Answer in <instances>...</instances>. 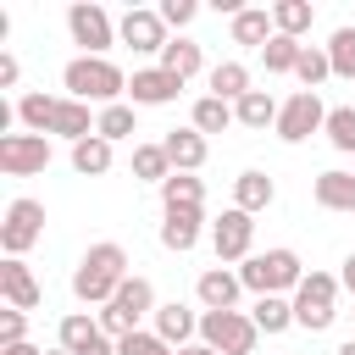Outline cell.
Listing matches in <instances>:
<instances>
[{"label": "cell", "instance_id": "cell-1", "mask_svg": "<svg viewBox=\"0 0 355 355\" xmlns=\"http://www.w3.org/2000/svg\"><path fill=\"white\" fill-rule=\"evenodd\" d=\"M122 283H128V250H122L116 239L89 244L83 261H78V272H72V294H78L83 305H111Z\"/></svg>", "mask_w": 355, "mask_h": 355}, {"label": "cell", "instance_id": "cell-2", "mask_svg": "<svg viewBox=\"0 0 355 355\" xmlns=\"http://www.w3.org/2000/svg\"><path fill=\"white\" fill-rule=\"evenodd\" d=\"M61 83H67V94L72 100H94L100 111L105 105H116L122 94H128V78H122V67L111 61V55H72L67 61V72H61Z\"/></svg>", "mask_w": 355, "mask_h": 355}, {"label": "cell", "instance_id": "cell-3", "mask_svg": "<svg viewBox=\"0 0 355 355\" xmlns=\"http://www.w3.org/2000/svg\"><path fill=\"white\" fill-rule=\"evenodd\" d=\"M239 283L250 288V294H294L300 283H305V266H300V255L294 250H266V255H250L244 266H239Z\"/></svg>", "mask_w": 355, "mask_h": 355}, {"label": "cell", "instance_id": "cell-4", "mask_svg": "<svg viewBox=\"0 0 355 355\" xmlns=\"http://www.w3.org/2000/svg\"><path fill=\"white\" fill-rule=\"evenodd\" d=\"M144 316H155V288H150V277L133 272V277L116 288V300L100 305V327H105V338H128V333H139Z\"/></svg>", "mask_w": 355, "mask_h": 355}, {"label": "cell", "instance_id": "cell-5", "mask_svg": "<svg viewBox=\"0 0 355 355\" xmlns=\"http://www.w3.org/2000/svg\"><path fill=\"white\" fill-rule=\"evenodd\" d=\"M338 277L333 272H305V283L294 288V327L305 333H327L333 316H338Z\"/></svg>", "mask_w": 355, "mask_h": 355}, {"label": "cell", "instance_id": "cell-6", "mask_svg": "<svg viewBox=\"0 0 355 355\" xmlns=\"http://www.w3.org/2000/svg\"><path fill=\"white\" fill-rule=\"evenodd\" d=\"M261 338L255 316L244 311H200V344H211L216 355H250Z\"/></svg>", "mask_w": 355, "mask_h": 355}, {"label": "cell", "instance_id": "cell-7", "mask_svg": "<svg viewBox=\"0 0 355 355\" xmlns=\"http://www.w3.org/2000/svg\"><path fill=\"white\" fill-rule=\"evenodd\" d=\"M39 239H44V205L28 200V194H17V200L6 205V222H0V250H6L11 261H22Z\"/></svg>", "mask_w": 355, "mask_h": 355}, {"label": "cell", "instance_id": "cell-8", "mask_svg": "<svg viewBox=\"0 0 355 355\" xmlns=\"http://www.w3.org/2000/svg\"><path fill=\"white\" fill-rule=\"evenodd\" d=\"M67 33H72V44H78L83 55H105V50L116 44V22H111V11L94 6V0L67 6Z\"/></svg>", "mask_w": 355, "mask_h": 355}, {"label": "cell", "instance_id": "cell-9", "mask_svg": "<svg viewBox=\"0 0 355 355\" xmlns=\"http://www.w3.org/2000/svg\"><path fill=\"white\" fill-rule=\"evenodd\" d=\"M327 128V105H322V94H311V89H294L288 100H283V111H277V139L283 144H305L311 133H322Z\"/></svg>", "mask_w": 355, "mask_h": 355}, {"label": "cell", "instance_id": "cell-10", "mask_svg": "<svg viewBox=\"0 0 355 355\" xmlns=\"http://www.w3.org/2000/svg\"><path fill=\"white\" fill-rule=\"evenodd\" d=\"M250 244H255V216L250 211H239V205H227L216 222H211V250H216V261H250Z\"/></svg>", "mask_w": 355, "mask_h": 355}, {"label": "cell", "instance_id": "cell-11", "mask_svg": "<svg viewBox=\"0 0 355 355\" xmlns=\"http://www.w3.org/2000/svg\"><path fill=\"white\" fill-rule=\"evenodd\" d=\"M50 166V139L44 133H6L0 139V172L6 178H33Z\"/></svg>", "mask_w": 355, "mask_h": 355}, {"label": "cell", "instance_id": "cell-12", "mask_svg": "<svg viewBox=\"0 0 355 355\" xmlns=\"http://www.w3.org/2000/svg\"><path fill=\"white\" fill-rule=\"evenodd\" d=\"M55 338H61V349H67V355H116V338H105L100 316H89V311H72V316H61Z\"/></svg>", "mask_w": 355, "mask_h": 355}, {"label": "cell", "instance_id": "cell-13", "mask_svg": "<svg viewBox=\"0 0 355 355\" xmlns=\"http://www.w3.org/2000/svg\"><path fill=\"white\" fill-rule=\"evenodd\" d=\"M116 39L128 44V50H139V55H161L172 39H166V22H161V11H144V6H133V11H122V22H116Z\"/></svg>", "mask_w": 355, "mask_h": 355}, {"label": "cell", "instance_id": "cell-14", "mask_svg": "<svg viewBox=\"0 0 355 355\" xmlns=\"http://www.w3.org/2000/svg\"><path fill=\"white\" fill-rule=\"evenodd\" d=\"M178 89H183V83H178L166 67H139V72L128 78V100H133V105H172Z\"/></svg>", "mask_w": 355, "mask_h": 355}, {"label": "cell", "instance_id": "cell-15", "mask_svg": "<svg viewBox=\"0 0 355 355\" xmlns=\"http://www.w3.org/2000/svg\"><path fill=\"white\" fill-rule=\"evenodd\" d=\"M194 294H200V305H205V311H239L244 283H239V272H227V266H205V272H200V283H194Z\"/></svg>", "mask_w": 355, "mask_h": 355}, {"label": "cell", "instance_id": "cell-16", "mask_svg": "<svg viewBox=\"0 0 355 355\" xmlns=\"http://www.w3.org/2000/svg\"><path fill=\"white\" fill-rule=\"evenodd\" d=\"M150 322H155V333H161L172 349H189V344H194V333H200V316H194L183 300H166V305H155V316H150Z\"/></svg>", "mask_w": 355, "mask_h": 355}, {"label": "cell", "instance_id": "cell-17", "mask_svg": "<svg viewBox=\"0 0 355 355\" xmlns=\"http://www.w3.org/2000/svg\"><path fill=\"white\" fill-rule=\"evenodd\" d=\"M311 194H316V205H322V211H344V216H355V172L327 166V172H316Z\"/></svg>", "mask_w": 355, "mask_h": 355}, {"label": "cell", "instance_id": "cell-18", "mask_svg": "<svg viewBox=\"0 0 355 355\" xmlns=\"http://www.w3.org/2000/svg\"><path fill=\"white\" fill-rule=\"evenodd\" d=\"M161 150H166L172 172H200V166H205V155H211L205 133H194V128H172V133L161 139Z\"/></svg>", "mask_w": 355, "mask_h": 355}, {"label": "cell", "instance_id": "cell-19", "mask_svg": "<svg viewBox=\"0 0 355 355\" xmlns=\"http://www.w3.org/2000/svg\"><path fill=\"white\" fill-rule=\"evenodd\" d=\"M0 294H6V305L11 311H33L39 305V283H33V272H28V261H0Z\"/></svg>", "mask_w": 355, "mask_h": 355}, {"label": "cell", "instance_id": "cell-20", "mask_svg": "<svg viewBox=\"0 0 355 355\" xmlns=\"http://www.w3.org/2000/svg\"><path fill=\"white\" fill-rule=\"evenodd\" d=\"M200 222H205V211H161V244L172 255H189L200 244Z\"/></svg>", "mask_w": 355, "mask_h": 355}, {"label": "cell", "instance_id": "cell-21", "mask_svg": "<svg viewBox=\"0 0 355 355\" xmlns=\"http://www.w3.org/2000/svg\"><path fill=\"white\" fill-rule=\"evenodd\" d=\"M50 133H55V139H72V144H83V139L94 133V116H89V105H83V100H72V94H61V100H55V122H50Z\"/></svg>", "mask_w": 355, "mask_h": 355}, {"label": "cell", "instance_id": "cell-22", "mask_svg": "<svg viewBox=\"0 0 355 355\" xmlns=\"http://www.w3.org/2000/svg\"><path fill=\"white\" fill-rule=\"evenodd\" d=\"M161 211H205V183L194 172H172L161 183Z\"/></svg>", "mask_w": 355, "mask_h": 355}, {"label": "cell", "instance_id": "cell-23", "mask_svg": "<svg viewBox=\"0 0 355 355\" xmlns=\"http://www.w3.org/2000/svg\"><path fill=\"white\" fill-rule=\"evenodd\" d=\"M272 200H277V183H272L266 172H255V166H250V172H239V178H233V205H239V211H250V216H255V211H266Z\"/></svg>", "mask_w": 355, "mask_h": 355}, {"label": "cell", "instance_id": "cell-24", "mask_svg": "<svg viewBox=\"0 0 355 355\" xmlns=\"http://www.w3.org/2000/svg\"><path fill=\"white\" fill-rule=\"evenodd\" d=\"M277 100L266 94V89H250L239 105H233V116H239V128H250V133H266V128H277Z\"/></svg>", "mask_w": 355, "mask_h": 355}, {"label": "cell", "instance_id": "cell-25", "mask_svg": "<svg viewBox=\"0 0 355 355\" xmlns=\"http://www.w3.org/2000/svg\"><path fill=\"white\" fill-rule=\"evenodd\" d=\"M272 33H277V22H272V11H261V6H244V11L233 17V44H255V50H266Z\"/></svg>", "mask_w": 355, "mask_h": 355}, {"label": "cell", "instance_id": "cell-26", "mask_svg": "<svg viewBox=\"0 0 355 355\" xmlns=\"http://www.w3.org/2000/svg\"><path fill=\"white\" fill-rule=\"evenodd\" d=\"M211 94L227 100V105H239V100L250 94V67H244V61H216V67H211Z\"/></svg>", "mask_w": 355, "mask_h": 355}, {"label": "cell", "instance_id": "cell-27", "mask_svg": "<svg viewBox=\"0 0 355 355\" xmlns=\"http://www.w3.org/2000/svg\"><path fill=\"white\" fill-rule=\"evenodd\" d=\"M239 116H233V105L227 100H216V94H200L194 100V111H189V128L194 133H227Z\"/></svg>", "mask_w": 355, "mask_h": 355}, {"label": "cell", "instance_id": "cell-28", "mask_svg": "<svg viewBox=\"0 0 355 355\" xmlns=\"http://www.w3.org/2000/svg\"><path fill=\"white\" fill-rule=\"evenodd\" d=\"M272 22H277V33L305 39L311 22H316V6H311V0H277V6H272Z\"/></svg>", "mask_w": 355, "mask_h": 355}, {"label": "cell", "instance_id": "cell-29", "mask_svg": "<svg viewBox=\"0 0 355 355\" xmlns=\"http://www.w3.org/2000/svg\"><path fill=\"white\" fill-rule=\"evenodd\" d=\"M161 67H166L178 83H189V78L205 67V55H200V44H194V39H172V44L161 50Z\"/></svg>", "mask_w": 355, "mask_h": 355}, {"label": "cell", "instance_id": "cell-30", "mask_svg": "<svg viewBox=\"0 0 355 355\" xmlns=\"http://www.w3.org/2000/svg\"><path fill=\"white\" fill-rule=\"evenodd\" d=\"M55 100H61V94H22V100H17V122H22L28 133H44V139H50Z\"/></svg>", "mask_w": 355, "mask_h": 355}, {"label": "cell", "instance_id": "cell-31", "mask_svg": "<svg viewBox=\"0 0 355 355\" xmlns=\"http://www.w3.org/2000/svg\"><path fill=\"white\" fill-rule=\"evenodd\" d=\"M72 172H78V178H100V172H111V144H105L100 133H89L83 144H72Z\"/></svg>", "mask_w": 355, "mask_h": 355}, {"label": "cell", "instance_id": "cell-32", "mask_svg": "<svg viewBox=\"0 0 355 355\" xmlns=\"http://www.w3.org/2000/svg\"><path fill=\"white\" fill-rule=\"evenodd\" d=\"M250 316H255L261 333H288V327H294V300H288V294H266V300H255Z\"/></svg>", "mask_w": 355, "mask_h": 355}, {"label": "cell", "instance_id": "cell-33", "mask_svg": "<svg viewBox=\"0 0 355 355\" xmlns=\"http://www.w3.org/2000/svg\"><path fill=\"white\" fill-rule=\"evenodd\" d=\"M133 178L161 189V183L172 178V161H166V150H161V144H133Z\"/></svg>", "mask_w": 355, "mask_h": 355}, {"label": "cell", "instance_id": "cell-34", "mask_svg": "<svg viewBox=\"0 0 355 355\" xmlns=\"http://www.w3.org/2000/svg\"><path fill=\"white\" fill-rule=\"evenodd\" d=\"M300 50H305L300 39H288V33H272V44L261 50V67H266L272 78H283V72H294V67H300Z\"/></svg>", "mask_w": 355, "mask_h": 355}, {"label": "cell", "instance_id": "cell-35", "mask_svg": "<svg viewBox=\"0 0 355 355\" xmlns=\"http://www.w3.org/2000/svg\"><path fill=\"white\" fill-rule=\"evenodd\" d=\"M94 133H100L105 144H116V139H133V133H139V128H133V105H128V100L105 105V111L94 116Z\"/></svg>", "mask_w": 355, "mask_h": 355}, {"label": "cell", "instance_id": "cell-36", "mask_svg": "<svg viewBox=\"0 0 355 355\" xmlns=\"http://www.w3.org/2000/svg\"><path fill=\"white\" fill-rule=\"evenodd\" d=\"M294 78H300V89H311V94H316V83H322V78H333L327 44H305V50H300V67H294Z\"/></svg>", "mask_w": 355, "mask_h": 355}, {"label": "cell", "instance_id": "cell-37", "mask_svg": "<svg viewBox=\"0 0 355 355\" xmlns=\"http://www.w3.org/2000/svg\"><path fill=\"white\" fill-rule=\"evenodd\" d=\"M322 133H327V144H333L338 155H355V105H333Z\"/></svg>", "mask_w": 355, "mask_h": 355}, {"label": "cell", "instance_id": "cell-38", "mask_svg": "<svg viewBox=\"0 0 355 355\" xmlns=\"http://www.w3.org/2000/svg\"><path fill=\"white\" fill-rule=\"evenodd\" d=\"M327 61H333V78H355V28H338L327 39Z\"/></svg>", "mask_w": 355, "mask_h": 355}, {"label": "cell", "instance_id": "cell-39", "mask_svg": "<svg viewBox=\"0 0 355 355\" xmlns=\"http://www.w3.org/2000/svg\"><path fill=\"white\" fill-rule=\"evenodd\" d=\"M116 355H172V344H166L155 327H139V333L116 338Z\"/></svg>", "mask_w": 355, "mask_h": 355}, {"label": "cell", "instance_id": "cell-40", "mask_svg": "<svg viewBox=\"0 0 355 355\" xmlns=\"http://www.w3.org/2000/svg\"><path fill=\"white\" fill-rule=\"evenodd\" d=\"M0 344H28V311H0Z\"/></svg>", "mask_w": 355, "mask_h": 355}, {"label": "cell", "instance_id": "cell-41", "mask_svg": "<svg viewBox=\"0 0 355 355\" xmlns=\"http://www.w3.org/2000/svg\"><path fill=\"white\" fill-rule=\"evenodd\" d=\"M155 11H161V22H166V28H189L200 6H194V0H161Z\"/></svg>", "mask_w": 355, "mask_h": 355}, {"label": "cell", "instance_id": "cell-42", "mask_svg": "<svg viewBox=\"0 0 355 355\" xmlns=\"http://www.w3.org/2000/svg\"><path fill=\"white\" fill-rule=\"evenodd\" d=\"M22 78V67H17V55H0V89H11Z\"/></svg>", "mask_w": 355, "mask_h": 355}, {"label": "cell", "instance_id": "cell-43", "mask_svg": "<svg viewBox=\"0 0 355 355\" xmlns=\"http://www.w3.org/2000/svg\"><path fill=\"white\" fill-rule=\"evenodd\" d=\"M338 283H344V288H349V294H355V255H349V261H344V272H338Z\"/></svg>", "mask_w": 355, "mask_h": 355}, {"label": "cell", "instance_id": "cell-44", "mask_svg": "<svg viewBox=\"0 0 355 355\" xmlns=\"http://www.w3.org/2000/svg\"><path fill=\"white\" fill-rule=\"evenodd\" d=\"M178 355H216V349H211V344H200V338H194V344H189V349H178Z\"/></svg>", "mask_w": 355, "mask_h": 355}, {"label": "cell", "instance_id": "cell-45", "mask_svg": "<svg viewBox=\"0 0 355 355\" xmlns=\"http://www.w3.org/2000/svg\"><path fill=\"white\" fill-rule=\"evenodd\" d=\"M0 355H44V349H33V344H11V349H0Z\"/></svg>", "mask_w": 355, "mask_h": 355}, {"label": "cell", "instance_id": "cell-46", "mask_svg": "<svg viewBox=\"0 0 355 355\" xmlns=\"http://www.w3.org/2000/svg\"><path fill=\"white\" fill-rule=\"evenodd\" d=\"M333 355H355V333H349V338H344V344H338Z\"/></svg>", "mask_w": 355, "mask_h": 355}, {"label": "cell", "instance_id": "cell-47", "mask_svg": "<svg viewBox=\"0 0 355 355\" xmlns=\"http://www.w3.org/2000/svg\"><path fill=\"white\" fill-rule=\"evenodd\" d=\"M44 355H67V349H44Z\"/></svg>", "mask_w": 355, "mask_h": 355}, {"label": "cell", "instance_id": "cell-48", "mask_svg": "<svg viewBox=\"0 0 355 355\" xmlns=\"http://www.w3.org/2000/svg\"><path fill=\"white\" fill-rule=\"evenodd\" d=\"M172 355H178V349H172Z\"/></svg>", "mask_w": 355, "mask_h": 355}]
</instances>
